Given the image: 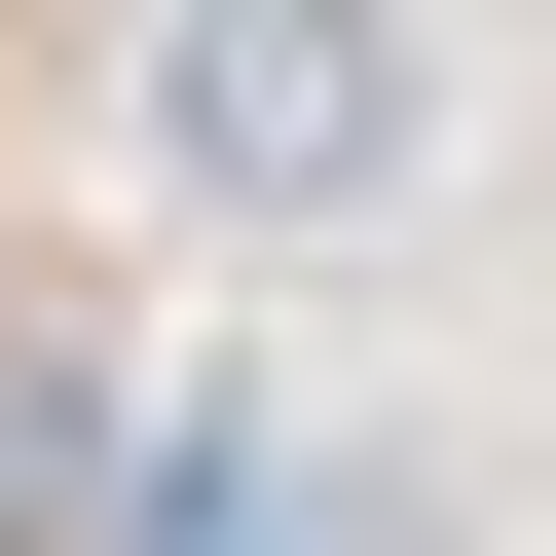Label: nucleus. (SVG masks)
I'll list each match as a JSON object with an SVG mask.
<instances>
[{
  "instance_id": "obj_1",
  "label": "nucleus",
  "mask_w": 556,
  "mask_h": 556,
  "mask_svg": "<svg viewBox=\"0 0 556 556\" xmlns=\"http://www.w3.org/2000/svg\"><path fill=\"white\" fill-rule=\"evenodd\" d=\"M149 186L260 223V260H334V223L445 186V38L408 0H149Z\"/></svg>"
}]
</instances>
